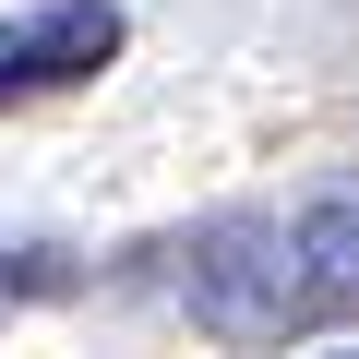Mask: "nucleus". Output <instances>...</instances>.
Listing matches in <instances>:
<instances>
[{
  "mask_svg": "<svg viewBox=\"0 0 359 359\" xmlns=\"http://www.w3.org/2000/svg\"><path fill=\"white\" fill-rule=\"evenodd\" d=\"M180 299L228 347H287L323 323H359V180H311L287 204H240L192 228Z\"/></svg>",
  "mask_w": 359,
  "mask_h": 359,
  "instance_id": "obj_1",
  "label": "nucleus"
},
{
  "mask_svg": "<svg viewBox=\"0 0 359 359\" xmlns=\"http://www.w3.org/2000/svg\"><path fill=\"white\" fill-rule=\"evenodd\" d=\"M108 60H120V13L108 0H36V13L0 25V108L13 96H60V84L108 72Z\"/></svg>",
  "mask_w": 359,
  "mask_h": 359,
  "instance_id": "obj_2",
  "label": "nucleus"
},
{
  "mask_svg": "<svg viewBox=\"0 0 359 359\" xmlns=\"http://www.w3.org/2000/svg\"><path fill=\"white\" fill-rule=\"evenodd\" d=\"M347 359H359V347H347Z\"/></svg>",
  "mask_w": 359,
  "mask_h": 359,
  "instance_id": "obj_3",
  "label": "nucleus"
}]
</instances>
